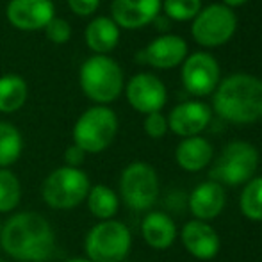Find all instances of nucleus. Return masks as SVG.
Wrapping results in <instances>:
<instances>
[{
    "label": "nucleus",
    "instance_id": "72a5a7b5",
    "mask_svg": "<svg viewBox=\"0 0 262 262\" xmlns=\"http://www.w3.org/2000/svg\"><path fill=\"white\" fill-rule=\"evenodd\" d=\"M0 230H2V223H0Z\"/></svg>",
    "mask_w": 262,
    "mask_h": 262
},
{
    "label": "nucleus",
    "instance_id": "7c9ffc66",
    "mask_svg": "<svg viewBox=\"0 0 262 262\" xmlns=\"http://www.w3.org/2000/svg\"><path fill=\"white\" fill-rule=\"evenodd\" d=\"M154 24H156V27L159 29V31H168V29H169V20H168V18H164V16H161V14H159L156 20H154Z\"/></svg>",
    "mask_w": 262,
    "mask_h": 262
},
{
    "label": "nucleus",
    "instance_id": "a211bd4d",
    "mask_svg": "<svg viewBox=\"0 0 262 262\" xmlns=\"http://www.w3.org/2000/svg\"><path fill=\"white\" fill-rule=\"evenodd\" d=\"M177 225L166 212L154 210L141 221V235L145 243L154 250H168L177 239Z\"/></svg>",
    "mask_w": 262,
    "mask_h": 262
},
{
    "label": "nucleus",
    "instance_id": "4468645a",
    "mask_svg": "<svg viewBox=\"0 0 262 262\" xmlns=\"http://www.w3.org/2000/svg\"><path fill=\"white\" fill-rule=\"evenodd\" d=\"M210 107L204 102L189 100L177 105L168 116V128L180 138H194L210 123Z\"/></svg>",
    "mask_w": 262,
    "mask_h": 262
},
{
    "label": "nucleus",
    "instance_id": "f704fd0d",
    "mask_svg": "<svg viewBox=\"0 0 262 262\" xmlns=\"http://www.w3.org/2000/svg\"><path fill=\"white\" fill-rule=\"evenodd\" d=\"M0 262H6V260H2V259H0Z\"/></svg>",
    "mask_w": 262,
    "mask_h": 262
},
{
    "label": "nucleus",
    "instance_id": "cd10ccee",
    "mask_svg": "<svg viewBox=\"0 0 262 262\" xmlns=\"http://www.w3.org/2000/svg\"><path fill=\"white\" fill-rule=\"evenodd\" d=\"M143 128H145L146 136L152 139H161L166 136L168 132V120L162 116L161 113H152L146 114L145 123H143Z\"/></svg>",
    "mask_w": 262,
    "mask_h": 262
},
{
    "label": "nucleus",
    "instance_id": "0eeeda50",
    "mask_svg": "<svg viewBox=\"0 0 262 262\" xmlns=\"http://www.w3.org/2000/svg\"><path fill=\"white\" fill-rule=\"evenodd\" d=\"M259 166V152L252 143L232 141L225 146L220 159L214 164L210 177L214 182L239 186L253 179Z\"/></svg>",
    "mask_w": 262,
    "mask_h": 262
},
{
    "label": "nucleus",
    "instance_id": "2eb2a0df",
    "mask_svg": "<svg viewBox=\"0 0 262 262\" xmlns=\"http://www.w3.org/2000/svg\"><path fill=\"white\" fill-rule=\"evenodd\" d=\"M182 245L194 259L210 260L220 253L221 239L207 221L193 220L184 225L180 232Z\"/></svg>",
    "mask_w": 262,
    "mask_h": 262
},
{
    "label": "nucleus",
    "instance_id": "473e14b6",
    "mask_svg": "<svg viewBox=\"0 0 262 262\" xmlns=\"http://www.w3.org/2000/svg\"><path fill=\"white\" fill-rule=\"evenodd\" d=\"M64 262H91V260L86 259V257H72V259H66Z\"/></svg>",
    "mask_w": 262,
    "mask_h": 262
},
{
    "label": "nucleus",
    "instance_id": "4be33fe9",
    "mask_svg": "<svg viewBox=\"0 0 262 262\" xmlns=\"http://www.w3.org/2000/svg\"><path fill=\"white\" fill-rule=\"evenodd\" d=\"M88 209L90 212L97 217L98 221L113 220L116 216L118 209H120V198L105 184H97L91 186L90 193H88Z\"/></svg>",
    "mask_w": 262,
    "mask_h": 262
},
{
    "label": "nucleus",
    "instance_id": "a878e982",
    "mask_svg": "<svg viewBox=\"0 0 262 262\" xmlns=\"http://www.w3.org/2000/svg\"><path fill=\"white\" fill-rule=\"evenodd\" d=\"M162 9L169 20L189 21L202 11V0H164Z\"/></svg>",
    "mask_w": 262,
    "mask_h": 262
},
{
    "label": "nucleus",
    "instance_id": "9d476101",
    "mask_svg": "<svg viewBox=\"0 0 262 262\" xmlns=\"http://www.w3.org/2000/svg\"><path fill=\"white\" fill-rule=\"evenodd\" d=\"M182 84L187 93L194 97H207L220 84V64L207 52L187 55L182 64Z\"/></svg>",
    "mask_w": 262,
    "mask_h": 262
},
{
    "label": "nucleus",
    "instance_id": "393cba45",
    "mask_svg": "<svg viewBox=\"0 0 262 262\" xmlns=\"http://www.w3.org/2000/svg\"><path fill=\"white\" fill-rule=\"evenodd\" d=\"M241 212L250 221H262V177L248 180L241 193Z\"/></svg>",
    "mask_w": 262,
    "mask_h": 262
},
{
    "label": "nucleus",
    "instance_id": "7ed1b4c3",
    "mask_svg": "<svg viewBox=\"0 0 262 262\" xmlns=\"http://www.w3.org/2000/svg\"><path fill=\"white\" fill-rule=\"evenodd\" d=\"M79 82L90 100L107 105L123 91V72L109 55H91L80 66Z\"/></svg>",
    "mask_w": 262,
    "mask_h": 262
},
{
    "label": "nucleus",
    "instance_id": "2f4dec72",
    "mask_svg": "<svg viewBox=\"0 0 262 262\" xmlns=\"http://www.w3.org/2000/svg\"><path fill=\"white\" fill-rule=\"evenodd\" d=\"M246 2H248V0H223V6L230 7V9H234V7L245 6Z\"/></svg>",
    "mask_w": 262,
    "mask_h": 262
},
{
    "label": "nucleus",
    "instance_id": "f3484780",
    "mask_svg": "<svg viewBox=\"0 0 262 262\" xmlns=\"http://www.w3.org/2000/svg\"><path fill=\"white\" fill-rule=\"evenodd\" d=\"M225 202H227V194L221 184L209 180V182H202L193 189V193L187 198V205L193 216L200 221H209L217 217L225 209Z\"/></svg>",
    "mask_w": 262,
    "mask_h": 262
},
{
    "label": "nucleus",
    "instance_id": "6ab92c4d",
    "mask_svg": "<svg viewBox=\"0 0 262 262\" xmlns=\"http://www.w3.org/2000/svg\"><path fill=\"white\" fill-rule=\"evenodd\" d=\"M84 39L97 55H105L120 43V27L109 16H97L88 24Z\"/></svg>",
    "mask_w": 262,
    "mask_h": 262
},
{
    "label": "nucleus",
    "instance_id": "f8f14e48",
    "mask_svg": "<svg viewBox=\"0 0 262 262\" xmlns=\"http://www.w3.org/2000/svg\"><path fill=\"white\" fill-rule=\"evenodd\" d=\"M6 16L18 31H41L54 18L52 0H11Z\"/></svg>",
    "mask_w": 262,
    "mask_h": 262
},
{
    "label": "nucleus",
    "instance_id": "f257e3e1",
    "mask_svg": "<svg viewBox=\"0 0 262 262\" xmlns=\"http://www.w3.org/2000/svg\"><path fill=\"white\" fill-rule=\"evenodd\" d=\"M0 248L14 260L45 262L55 252L54 227L34 210L16 212L2 225Z\"/></svg>",
    "mask_w": 262,
    "mask_h": 262
},
{
    "label": "nucleus",
    "instance_id": "c756f323",
    "mask_svg": "<svg viewBox=\"0 0 262 262\" xmlns=\"http://www.w3.org/2000/svg\"><path fill=\"white\" fill-rule=\"evenodd\" d=\"M88 154L84 152L80 146L77 145H70L68 148L64 150V166H70V168H80L82 162L86 161Z\"/></svg>",
    "mask_w": 262,
    "mask_h": 262
},
{
    "label": "nucleus",
    "instance_id": "6e6552de",
    "mask_svg": "<svg viewBox=\"0 0 262 262\" xmlns=\"http://www.w3.org/2000/svg\"><path fill=\"white\" fill-rule=\"evenodd\" d=\"M120 196L132 210H148L159 198V177L150 164L130 162L120 175Z\"/></svg>",
    "mask_w": 262,
    "mask_h": 262
},
{
    "label": "nucleus",
    "instance_id": "dca6fc26",
    "mask_svg": "<svg viewBox=\"0 0 262 262\" xmlns=\"http://www.w3.org/2000/svg\"><path fill=\"white\" fill-rule=\"evenodd\" d=\"M143 52H145L146 64L157 70H171L186 61L187 43L180 36L162 34L154 39Z\"/></svg>",
    "mask_w": 262,
    "mask_h": 262
},
{
    "label": "nucleus",
    "instance_id": "9b49d317",
    "mask_svg": "<svg viewBox=\"0 0 262 262\" xmlns=\"http://www.w3.org/2000/svg\"><path fill=\"white\" fill-rule=\"evenodd\" d=\"M125 95L130 107L143 114L161 113L168 100L166 86L152 73H138L132 77L125 88Z\"/></svg>",
    "mask_w": 262,
    "mask_h": 262
},
{
    "label": "nucleus",
    "instance_id": "aec40b11",
    "mask_svg": "<svg viewBox=\"0 0 262 262\" xmlns=\"http://www.w3.org/2000/svg\"><path fill=\"white\" fill-rule=\"evenodd\" d=\"M175 161L186 171H200L212 161V145L202 136L186 138L177 146Z\"/></svg>",
    "mask_w": 262,
    "mask_h": 262
},
{
    "label": "nucleus",
    "instance_id": "423d86ee",
    "mask_svg": "<svg viewBox=\"0 0 262 262\" xmlns=\"http://www.w3.org/2000/svg\"><path fill=\"white\" fill-rule=\"evenodd\" d=\"M118 134V116L111 107L93 105L86 109L73 125V145L86 154H100L113 145Z\"/></svg>",
    "mask_w": 262,
    "mask_h": 262
},
{
    "label": "nucleus",
    "instance_id": "20e7f679",
    "mask_svg": "<svg viewBox=\"0 0 262 262\" xmlns=\"http://www.w3.org/2000/svg\"><path fill=\"white\" fill-rule=\"evenodd\" d=\"M90 189V177L84 169L61 166L52 169L43 180L41 198L50 209L72 210L86 202Z\"/></svg>",
    "mask_w": 262,
    "mask_h": 262
},
{
    "label": "nucleus",
    "instance_id": "bb28decb",
    "mask_svg": "<svg viewBox=\"0 0 262 262\" xmlns=\"http://www.w3.org/2000/svg\"><path fill=\"white\" fill-rule=\"evenodd\" d=\"M45 34L50 41L55 43V45H64V43H68L70 38H72V27H70L68 20L54 16L52 20L49 21V25L45 27Z\"/></svg>",
    "mask_w": 262,
    "mask_h": 262
},
{
    "label": "nucleus",
    "instance_id": "b1692460",
    "mask_svg": "<svg viewBox=\"0 0 262 262\" xmlns=\"http://www.w3.org/2000/svg\"><path fill=\"white\" fill-rule=\"evenodd\" d=\"M21 202V182L9 168H0V212H13Z\"/></svg>",
    "mask_w": 262,
    "mask_h": 262
},
{
    "label": "nucleus",
    "instance_id": "412c9836",
    "mask_svg": "<svg viewBox=\"0 0 262 262\" xmlns=\"http://www.w3.org/2000/svg\"><path fill=\"white\" fill-rule=\"evenodd\" d=\"M29 86L20 75L7 73L0 77V113L13 114L25 105Z\"/></svg>",
    "mask_w": 262,
    "mask_h": 262
},
{
    "label": "nucleus",
    "instance_id": "1a4fd4ad",
    "mask_svg": "<svg viewBox=\"0 0 262 262\" xmlns=\"http://www.w3.org/2000/svg\"><path fill=\"white\" fill-rule=\"evenodd\" d=\"M237 31V16L230 7L223 4H210L202 7L191 25L194 41L202 47H221L232 39Z\"/></svg>",
    "mask_w": 262,
    "mask_h": 262
},
{
    "label": "nucleus",
    "instance_id": "f03ea898",
    "mask_svg": "<svg viewBox=\"0 0 262 262\" xmlns=\"http://www.w3.org/2000/svg\"><path fill=\"white\" fill-rule=\"evenodd\" d=\"M212 107L217 116L230 123L259 121L262 118V79L248 73H234L220 80Z\"/></svg>",
    "mask_w": 262,
    "mask_h": 262
},
{
    "label": "nucleus",
    "instance_id": "39448f33",
    "mask_svg": "<svg viewBox=\"0 0 262 262\" xmlns=\"http://www.w3.org/2000/svg\"><path fill=\"white\" fill-rule=\"evenodd\" d=\"M130 248V230L118 220L98 221L84 237V253L91 262H123Z\"/></svg>",
    "mask_w": 262,
    "mask_h": 262
},
{
    "label": "nucleus",
    "instance_id": "5701e85b",
    "mask_svg": "<svg viewBox=\"0 0 262 262\" xmlns=\"http://www.w3.org/2000/svg\"><path fill=\"white\" fill-rule=\"evenodd\" d=\"M24 152L21 132L9 121H0V168H9Z\"/></svg>",
    "mask_w": 262,
    "mask_h": 262
},
{
    "label": "nucleus",
    "instance_id": "c85d7f7f",
    "mask_svg": "<svg viewBox=\"0 0 262 262\" xmlns=\"http://www.w3.org/2000/svg\"><path fill=\"white\" fill-rule=\"evenodd\" d=\"M68 6L77 16H91L100 6V0H68Z\"/></svg>",
    "mask_w": 262,
    "mask_h": 262
},
{
    "label": "nucleus",
    "instance_id": "ddd939ff",
    "mask_svg": "<svg viewBox=\"0 0 262 262\" xmlns=\"http://www.w3.org/2000/svg\"><path fill=\"white\" fill-rule=\"evenodd\" d=\"M161 0H113L111 18L120 29H143L161 13Z\"/></svg>",
    "mask_w": 262,
    "mask_h": 262
}]
</instances>
